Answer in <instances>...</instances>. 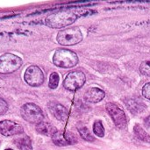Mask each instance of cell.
Listing matches in <instances>:
<instances>
[{"mask_svg":"<svg viewBox=\"0 0 150 150\" xmlns=\"http://www.w3.org/2000/svg\"><path fill=\"white\" fill-rule=\"evenodd\" d=\"M86 11L81 9H66L52 13L46 18L45 23L51 28H62L73 24L80 17L85 15Z\"/></svg>","mask_w":150,"mask_h":150,"instance_id":"6da1fadb","label":"cell"},{"mask_svg":"<svg viewBox=\"0 0 150 150\" xmlns=\"http://www.w3.org/2000/svg\"><path fill=\"white\" fill-rule=\"evenodd\" d=\"M79 62L78 55L69 49H57L53 56V62L55 66L64 69H70L77 65Z\"/></svg>","mask_w":150,"mask_h":150,"instance_id":"7a4b0ae2","label":"cell"},{"mask_svg":"<svg viewBox=\"0 0 150 150\" xmlns=\"http://www.w3.org/2000/svg\"><path fill=\"white\" fill-rule=\"evenodd\" d=\"M56 40L62 46H73L83 40V33L80 28L76 26L66 28L58 33Z\"/></svg>","mask_w":150,"mask_h":150,"instance_id":"3957f363","label":"cell"},{"mask_svg":"<svg viewBox=\"0 0 150 150\" xmlns=\"http://www.w3.org/2000/svg\"><path fill=\"white\" fill-rule=\"evenodd\" d=\"M20 114L25 121L31 124L38 125L44 120L42 110L33 103H27L24 105L20 109Z\"/></svg>","mask_w":150,"mask_h":150,"instance_id":"277c9868","label":"cell"},{"mask_svg":"<svg viewBox=\"0 0 150 150\" xmlns=\"http://www.w3.org/2000/svg\"><path fill=\"white\" fill-rule=\"evenodd\" d=\"M23 62L15 54L6 53L0 56V74H11L18 70Z\"/></svg>","mask_w":150,"mask_h":150,"instance_id":"5b68a950","label":"cell"},{"mask_svg":"<svg viewBox=\"0 0 150 150\" xmlns=\"http://www.w3.org/2000/svg\"><path fill=\"white\" fill-rule=\"evenodd\" d=\"M86 81V76L83 71L75 70L69 72L64 81H63V87L70 91H75L80 89Z\"/></svg>","mask_w":150,"mask_h":150,"instance_id":"8992f818","label":"cell"},{"mask_svg":"<svg viewBox=\"0 0 150 150\" xmlns=\"http://www.w3.org/2000/svg\"><path fill=\"white\" fill-rule=\"evenodd\" d=\"M108 114L111 116L115 126L120 129H124L127 126V119L124 111L114 103H107L105 105Z\"/></svg>","mask_w":150,"mask_h":150,"instance_id":"52a82bcc","label":"cell"},{"mask_svg":"<svg viewBox=\"0 0 150 150\" xmlns=\"http://www.w3.org/2000/svg\"><path fill=\"white\" fill-rule=\"evenodd\" d=\"M44 73L42 70L35 65H32L28 67L24 74L25 82L33 87H37L41 85L44 83Z\"/></svg>","mask_w":150,"mask_h":150,"instance_id":"ba28073f","label":"cell"},{"mask_svg":"<svg viewBox=\"0 0 150 150\" xmlns=\"http://www.w3.org/2000/svg\"><path fill=\"white\" fill-rule=\"evenodd\" d=\"M24 133L23 127L11 120H2L0 121V134L4 136H12L17 134H21Z\"/></svg>","mask_w":150,"mask_h":150,"instance_id":"9c48e42d","label":"cell"},{"mask_svg":"<svg viewBox=\"0 0 150 150\" xmlns=\"http://www.w3.org/2000/svg\"><path fill=\"white\" fill-rule=\"evenodd\" d=\"M53 142L59 147L73 145L77 142V139L75 134L69 131H57L52 136Z\"/></svg>","mask_w":150,"mask_h":150,"instance_id":"30bf717a","label":"cell"},{"mask_svg":"<svg viewBox=\"0 0 150 150\" xmlns=\"http://www.w3.org/2000/svg\"><path fill=\"white\" fill-rule=\"evenodd\" d=\"M105 92L103 90L98 87H93V88L89 89L85 92L83 98L88 103L96 104V103L102 101L105 98Z\"/></svg>","mask_w":150,"mask_h":150,"instance_id":"8fae6325","label":"cell"},{"mask_svg":"<svg viewBox=\"0 0 150 150\" xmlns=\"http://www.w3.org/2000/svg\"><path fill=\"white\" fill-rule=\"evenodd\" d=\"M48 109L51 112V113L58 120L61 121L66 120L68 118V110L65 106L56 103V102H50L48 104Z\"/></svg>","mask_w":150,"mask_h":150,"instance_id":"7c38bea8","label":"cell"},{"mask_svg":"<svg viewBox=\"0 0 150 150\" xmlns=\"http://www.w3.org/2000/svg\"><path fill=\"white\" fill-rule=\"evenodd\" d=\"M125 104L127 109L134 114L142 113L146 109V105L139 98H127Z\"/></svg>","mask_w":150,"mask_h":150,"instance_id":"4fadbf2b","label":"cell"},{"mask_svg":"<svg viewBox=\"0 0 150 150\" xmlns=\"http://www.w3.org/2000/svg\"><path fill=\"white\" fill-rule=\"evenodd\" d=\"M36 131L40 134H43V135H47V136H53L57 130L50 124L47 123V122H40V124L36 125Z\"/></svg>","mask_w":150,"mask_h":150,"instance_id":"5bb4252c","label":"cell"},{"mask_svg":"<svg viewBox=\"0 0 150 150\" xmlns=\"http://www.w3.org/2000/svg\"><path fill=\"white\" fill-rule=\"evenodd\" d=\"M15 143L19 150H33L31 140L27 135H24V136L17 139Z\"/></svg>","mask_w":150,"mask_h":150,"instance_id":"9a60e30c","label":"cell"},{"mask_svg":"<svg viewBox=\"0 0 150 150\" xmlns=\"http://www.w3.org/2000/svg\"><path fill=\"white\" fill-rule=\"evenodd\" d=\"M77 130H78V133H79L80 136L84 141H87V142H94L95 141L94 136L91 134V133L90 132V130L84 125L78 124L77 125Z\"/></svg>","mask_w":150,"mask_h":150,"instance_id":"2e32d148","label":"cell"},{"mask_svg":"<svg viewBox=\"0 0 150 150\" xmlns=\"http://www.w3.org/2000/svg\"><path fill=\"white\" fill-rule=\"evenodd\" d=\"M134 132L136 137L142 142L150 143V135L139 125H135L134 127Z\"/></svg>","mask_w":150,"mask_h":150,"instance_id":"e0dca14e","label":"cell"},{"mask_svg":"<svg viewBox=\"0 0 150 150\" xmlns=\"http://www.w3.org/2000/svg\"><path fill=\"white\" fill-rule=\"evenodd\" d=\"M93 133L98 137L105 136V127L101 120H96L93 124Z\"/></svg>","mask_w":150,"mask_h":150,"instance_id":"ac0fdd59","label":"cell"},{"mask_svg":"<svg viewBox=\"0 0 150 150\" xmlns=\"http://www.w3.org/2000/svg\"><path fill=\"white\" fill-rule=\"evenodd\" d=\"M59 81H60V77L58 73L56 72H53L50 76H49V82H48V86L50 89L54 90L58 87L59 84Z\"/></svg>","mask_w":150,"mask_h":150,"instance_id":"d6986e66","label":"cell"},{"mask_svg":"<svg viewBox=\"0 0 150 150\" xmlns=\"http://www.w3.org/2000/svg\"><path fill=\"white\" fill-rule=\"evenodd\" d=\"M140 71L142 75L150 76V59L142 62L140 65Z\"/></svg>","mask_w":150,"mask_h":150,"instance_id":"ffe728a7","label":"cell"},{"mask_svg":"<svg viewBox=\"0 0 150 150\" xmlns=\"http://www.w3.org/2000/svg\"><path fill=\"white\" fill-rule=\"evenodd\" d=\"M142 95L144 98L150 100V83H146L142 88Z\"/></svg>","mask_w":150,"mask_h":150,"instance_id":"44dd1931","label":"cell"},{"mask_svg":"<svg viewBox=\"0 0 150 150\" xmlns=\"http://www.w3.org/2000/svg\"><path fill=\"white\" fill-rule=\"evenodd\" d=\"M8 111V104L5 100L0 98V115L4 114Z\"/></svg>","mask_w":150,"mask_h":150,"instance_id":"7402d4cb","label":"cell"},{"mask_svg":"<svg viewBox=\"0 0 150 150\" xmlns=\"http://www.w3.org/2000/svg\"><path fill=\"white\" fill-rule=\"evenodd\" d=\"M145 125H146L148 127H149L150 128V115L149 117L146 118V120H145Z\"/></svg>","mask_w":150,"mask_h":150,"instance_id":"603a6c76","label":"cell"},{"mask_svg":"<svg viewBox=\"0 0 150 150\" xmlns=\"http://www.w3.org/2000/svg\"><path fill=\"white\" fill-rule=\"evenodd\" d=\"M4 150H12L11 149H4Z\"/></svg>","mask_w":150,"mask_h":150,"instance_id":"cb8c5ba5","label":"cell"}]
</instances>
